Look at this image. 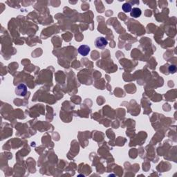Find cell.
<instances>
[{"mask_svg":"<svg viewBox=\"0 0 177 177\" xmlns=\"http://www.w3.org/2000/svg\"><path fill=\"white\" fill-rule=\"evenodd\" d=\"M108 44V41L103 37H98L95 40V45L98 49H104Z\"/></svg>","mask_w":177,"mask_h":177,"instance_id":"cell-1","label":"cell"},{"mask_svg":"<svg viewBox=\"0 0 177 177\" xmlns=\"http://www.w3.org/2000/svg\"><path fill=\"white\" fill-rule=\"evenodd\" d=\"M15 93L17 96H25L27 93V87L24 84H21L18 85L15 89Z\"/></svg>","mask_w":177,"mask_h":177,"instance_id":"cell-2","label":"cell"},{"mask_svg":"<svg viewBox=\"0 0 177 177\" xmlns=\"http://www.w3.org/2000/svg\"><path fill=\"white\" fill-rule=\"evenodd\" d=\"M90 52V47L87 45H82L79 47L78 53L81 55L87 56Z\"/></svg>","mask_w":177,"mask_h":177,"instance_id":"cell-3","label":"cell"},{"mask_svg":"<svg viewBox=\"0 0 177 177\" xmlns=\"http://www.w3.org/2000/svg\"><path fill=\"white\" fill-rule=\"evenodd\" d=\"M141 14H142V11L139 8H133L130 12V15L133 18H138L141 17Z\"/></svg>","mask_w":177,"mask_h":177,"instance_id":"cell-4","label":"cell"},{"mask_svg":"<svg viewBox=\"0 0 177 177\" xmlns=\"http://www.w3.org/2000/svg\"><path fill=\"white\" fill-rule=\"evenodd\" d=\"M123 10L125 13H129L131 12V9H132V8H131V5L130 4H129V3L126 2L125 3V4L123 5Z\"/></svg>","mask_w":177,"mask_h":177,"instance_id":"cell-5","label":"cell"},{"mask_svg":"<svg viewBox=\"0 0 177 177\" xmlns=\"http://www.w3.org/2000/svg\"><path fill=\"white\" fill-rule=\"evenodd\" d=\"M176 68L174 65H171L170 67H169V71H170V73H174L176 71Z\"/></svg>","mask_w":177,"mask_h":177,"instance_id":"cell-6","label":"cell"}]
</instances>
